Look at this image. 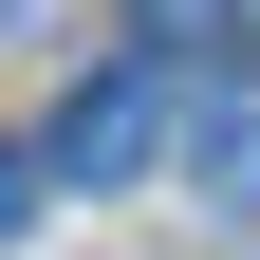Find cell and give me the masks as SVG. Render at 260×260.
<instances>
[{"label": "cell", "instance_id": "1", "mask_svg": "<svg viewBox=\"0 0 260 260\" xmlns=\"http://www.w3.org/2000/svg\"><path fill=\"white\" fill-rule=\"evenodd\" d=\"M149 149H168V56H112V75H75V93H56L38 186H130Z\"/></svg>", "mask_w": 260, "mask_h": 260}, {"label": "cell", "instance_id": "2", "mask_svg": "<svg viewBox=\"0 0 260 260\" xmlns=\"http://www.w3.org/2000/svg\"><path fill=\"white\" fill-rule=\"evenodd\" d=\"M186 168H205V205H260V93H205L186 112Z\"/></svg>", "mask_w": 260, "mask_h": 260}, {"label": "cell", "instance_id": "3", "mask_svg": "<svg viewBox=\"0 0 260 260\" xmlns=\"http://www.w3.org/2000/svg\"><path fill=\"white\" fill-rule=\"evenodd\" d=\"M130 38H149V56H205V38H223V0H130Z\"/></svg>", "mask_w": 260, "mask_h": 260}, {"label": "cell", "instance_id": "4", "mask_svg": "<svg viewBox=\"0 0 260 260\" xmlns=\"http://www.w3.org/2000/svg\"><path fill=\"white\" fill-rule=\"evenodd\" d=\"M19 223H38V168H19V149H0V242H19Z\"/></svg>", "mask_w": 260, "mask_h": 260}, {"label": "cell", "instance_id": "5", "mask_svg": "<svg viewBox=\"0 0 260 260\" xmlns=\"http://www.w3.org/2000/svg\"><path fill=\"white\" fill-rule=\"evenodd\" d=\"M223 19H260V0H223Z\"/></svg>", "mask_w": 260, "mask_h": 260}]
</instances>
